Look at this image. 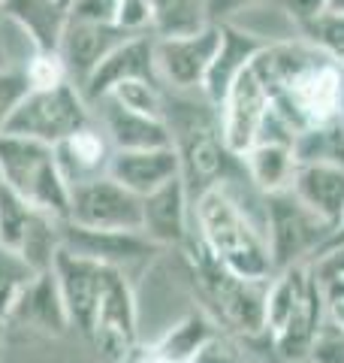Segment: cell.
<instances>
[{
  "label": "cell",
  "instance_id": "1",
  "mask_svg": "<svg viewBox=\"0 0 344 363\" xmlns=\"http://www.w3.org/2000/svg\"><path fill=\"white\" fill-rule=\"evenodd\" d=\"M164 91L166 124L181 161V179L188 182L190 197L233 176H245L242 157L229 152L224 140L217 106L202 97V91Z\"/></svg>",
  "mask_w": 344,
  "mask_h": 363
},
{
  "label": "cell",
  "instance_id": "2",
  "mask_svg": "<svg viewBox=\"0 0 344 363\" xmlns=\"http://www.w3.org/2000/svg\"><path fill=\"white\" fill-rule=\"evenodd\" d=\"M193 230L217 264L245 279H272L266 224L233 197L224 182L193 197Z\"/></svg>",
  "mask_w": 344,
  "mask_h": 363
},
{
  "label": "cell",
  "instance_id": "3",
  "mask_svg": "<svg viewBox=\"0 0 344 363\" xmlns=\"http://www.w3.org/2000/svg\"><path fill=\"white\" fill-rule=\"evenodd\" d=\"M185 255L188 276L202 300V309L214 318V324L229 336H257L266 330V291L269 279H245L217 264L202 245L197 230H190L188 242L178 248Z\"/></svg>",
  "mask_w": 344,
  "mask_h": 363
},
{
  "label": "cell",
  "instance_id": "4",
  "mask_svg": "<svg viewBox=\"0 0 344 363\" xmlns=\"http://www.w3.org/2000/svg\"><path fill=\"white\" fill-rule=\"evenodd\" d=\"M0 182L57 221H67L70 215V185L57 169L49 143L0 133Z\"/></svg>",
  "mask_w": 344,
  "mask_h": 363
},
{
  "label": "cell",
  "instance_id": "5",
  "mask_svg": "<svg viewBox=\"0 0 344 363\" xmlns=\"http://www.w3.org/2000/svg\"><path fill=\"white\" fill-rule=\"evenodd\" d=\"M341 82H344V67L336 58H329L326 52L317 49L278 88L269 91V97H272V106L287 118V124L299 133L305 128H311V124L338 118Z\"/></svg>",
  "mask_w": 344,
  "mask_h": 363
},
{
  "label": "cell",
  "instance_id": "6",
  "mask_svg": "<svg viewBox=\"0 0 344 363\" xmlns=\"http://www.w3.org/2000/svg\"><path fill=\"white\" fill-rule=\"evenodd\" d=\"M329 236L332 227L323 218H317L290 188L266 194V242L275 272L311 264Z\"/></svg>",
  "mask_w": 344,
  "mask_h": 363
},
{
  "label": "cell",
  "instance_id": "7",
  "mask_svg": "<svg viewBox=\"0 0 344 363\" xmlns=\"http://www.w3.org/2000/svg\"><path fill=\"white\" fill-rule=\"evenodd\" d=\"M88 121H94V116H91V104L85 100V94L79 91V85L64 82L55 88L28 91L16 112L9 116L4 133L30 136V140L55 145L64 136L85 128Z\"/></svg>",
  "mask_w": 344,
  "mask_h": 363
},
{
  "label": "cell",
  "instance_id": "8",
  "mask_svg": "<svg viewBox=\"0 0 344 363\" xmlns=\"http://www.w3.org/2000/svg\"><path fill=\"white\" fill-rule=\"evenodd\" d=\"M88 342L109 363H127L139 348V303L124 269H115L103 291Z\"/></svg>",
  "mask_w": 344,
  "mask_h": 363
},
{
  "label": "cell",
  "instance_id": "9",
  "mask_svg": "<svg viewBox=\"0 0 344 363\" xmlns=\"http://www.w3.org/2000/svg\"><path fill=\"white\" fill-rule=\"evenodd\" d=\"M67 221L76 227H88V230L142 233V197H136L118 179L103 173L70 188Z\"/></svg>",
  "mask_w": 344,
  "mask_h": 363
},
{
  "label": "cell",
  "instance_id": "10",
  "mask_svg": "<svg viewBox=\"0 0 344 363\" xmlns=\"http://www.w3.org/2000/svg\"><path fill=\"white\" fill-rule=\"evenodd\" d=\"M115 269L118 267L103 264V260H94V257H85V255H76L64 245H61V252L55 255L52 272H55L57 288H61V297H64L67 321H70L73 330H79L85 339L91 333L100 297H103V291H106Z\"/></svg>",
  "mask_w": 344,
  "mask_h": 363
},
{
  "label": "cell",
  "instance_id": "11",
  "mask_svg": "<svg viewBox=\"0 0 344 363\" xmlns=\"http://www.w3.org/2000/svg\"><path fill=\"white\" fill-rule=\"evenodd\" d=\"M221 25L209 21L205 28L181 37H154V73L169 91H200L205 70L214 58Z\"/></svg>",
  "mask_w": 344,
  "mask_h": 363
},
{
  "label": "cell",
  "instance_id": "12",
  "mask_svg": "<svg viewBox=\"0 0 344 363\" xmlns=\"http://www.w3.org/2000/svg\"><path fill=\"white\" fill-rule=\"evenodd\" d=\"M272 109V97L266 85L260 82L254 67H245L233 88L227 91V97L217 104V116H221V130L229 145V152L242 157L251 145L257 143L260 128L266 121Z\"/></svg>",
  "mask_w": 344,
  "mask_h": 363
},
{
  "label": "cell",
  "instance_id": "13",
  "mask_svg": "<svg viewBox=\"0 0 344 363\" xmlns=\"http://www.w3.org/2000/svg\"><path fill=\"white\" fill-rule=\"evenodd\" d=\"M91 116H94L97 128L106 133L112 152H136V149L172 145V133H169L166 118L127 109L109 94L91 100Z\"/></svg>",
  "mask_w": 344,
  "mask_h": 363
},
{
  "label": "cell",
  "instance_id": "14",
  "mask_svg": "<svg viewBox=\"0 0 344 363\" xmlns=\"http://www.w3.org/2000/svg\"><path fill=\"white\" fill-rule=\"evenodd\" d=\"M193 230V197L188 182L176 176L164 188L142 197V233L160 252L164 248H181Z\"/></svg>",
  "mask_w": 344,
  "mask_h": 363
},
{
  "label": "cell",
  "instance_id": "15",
  "mask_svg": "<svg viewBox=\"0 0 344 363\" xmlns=\"http://www.w3.org/2000/svg\"><path fill=\"white\" fill-rule=\"evenodd\" d=\"M124 37H127V33H121L115 25H103V21H85V18L67 16L55 52L61 55L70 82L82 88L85 79L97 70V64L106 58V55Z\"/></svg>",
  "mask_w": 344,
  "mask_h": 363
},
{
  "label": "cell",
  "instance_id": "16",
  "mask_svg": "<svg viewBox=\"0 0 344 363\" xmlns=\"http://www.w3.org/2000/svg\"><path fill=\"white\" fill-rule=\"evenodd\" d=\"M61 245L118 269L127 264H151V257L160 255V248L139 230H88V227H76L70 221H61Z\"/></svg>",
  "mask_w": 344,
  "mask_h": 363
},
{
  "label": "cell",
  "instance_id": "17",
  "mask_svg": "<svg viewBox=\"0 0 344 363\" xmlns=\"http://www.w3.org/2000/svg\"><path fill=\"white\" fill-rule=\"evenodd\" d=\"M221 25V40H217V49H214V58L205 70L202 79V97L209 104H221L227 97V91L233 88V82L239 79V73L251 67V61L257 58V52L266 45V40L260 33L248 30L245 25H236V21H217Z\"/></svg>",
  "mask_w": 344,
  "mask_h": 363
},
{
  "label": "cell",
  "instance_id": "18",
  "mask_svg": "<svg viewBox=\"0 0 344 363\" xmlns=\"http://www.w3.org/2000/svg\"><path fill=\"white\" fill-rule=\"evenodd\" d=\"M127 79H157L154 73V33H139V37H124L115 49L97 64V70L85 79L79 88L85 100H97Z\"/></svg>",
  "mask_w": 344,
  "mask_h": 363
},
{
  "label": "cell",
  "instance_id": "19",
  "mask_svg": "<svg viewBox=\"0 0 344 363\" xmlns=\"http://www.w3.org/2000/svg\"><path fill=\"white\" fill-rule=\"evenodd\" d=\"M109 176L118 179L136 197H148L151 191L164 188L166 182L181 176V161H178L176 145L136 149V152H112Z\"/></svg>",
  "mask_w": 344,
  "mask_h": 363
},
{
  "label": "cell",
  "instance_id": "20",
  "mask_svg": "<svg viewBox=\"0 0 344 363\" xmlns=\"http://www.w3.org/2000/svg\"><path fill=\"white\" fill-rule=\"evenodd\" d=\"M55 149V161L61 176L67 179V185H79L94 176L109 173V161H112V145L106 140V133L97 128V121H88L85 128H79L76 133L64 136L61 143L52 145Z\"/></svg>",
  "mask_w": 344,
  "mask_h": 363
},
{
  "label": "cell",
  "instance_id": "21",
  "mask_svg": "<svg viewBox=\"0 0 344 363\" xmlns=\"http://www.w3.org/2000/svg\"><path fill=\"white\" fill-rule=\"evenodd\" d=\"M290 191L332 230L344 221V167L338 164H296Z\"/></svg>",
  "mask_w": 344,
  "mask_h": 363
},
{
  "label": "cell",
  "instance_id": "22",
  "mask_svg": "<svg viewBox=\"0 0 344 363\" xmlns=\"http://www.w3.org/2000/svg\"><path fill=\"white\" fill-rule=\"evenodd\" d=\"M9 321L37 327L42 333H64L67 327H70L61 288H57V279H55L52 269H42L30 279V285L25 288V294H21V300H18Z\"/></svg>",
  "mask_w": 344,
  "mask_h": 363
},
{
  "label": "cell",
  "instance_id": "23",
  "mask_svg": "<svg viewBox=\"0 0 344 363\" xmlns=\"http://www.w3.org/2000/svg\"><path fill=\"white\" fill-rule=\"evenodd\" d=\"M242 164H245L251 185L257 191H263V194L287 191L293 182V173H296L293 143H272V140L254 143L242 155Z\"/></svg>",
  "mask_w": 344,
  "mask_h": 363
},
{
  "label": "cell",
  "instance_id": "24",
  "mask_svg": "<svg viewBox=\"0 0 344 363\" xmlns=\"http://www.w3.org/2000/svg\"><path fill=\"white\" fill-rule=\"evenodd\" d=\"M214 333H221L214 318L205 309H197V312L181 315L178 321H172L169 327H164V333H160L154 342H148V348L164 354L172 363H190V357L197 354Z\"/></svg>",
  "mask_w": 344,
  "mask_h": 363
},
{
  "label": "cell",
  "instance_id": "25",
  "mask_svg": "<svg viewBox=\"0 0 344 363\" xmlns=\"http://www.w3.org/2000/svg\"><path fill=\"white\" fill-rule=\"evenodd\" d=\"M4 13L30 30L40 49H55L67 21V0H4Z\"/></svg>",
  "mask_w": 344,
  "mask_h": 363
},
{
  "label": "cell",
  "instance_id": "26",
  "mask_svg": "<svg viewBox=\"0 0 344 363\" xmlns=\"http://www.w3.org/2000/svg\"><path fill=\"white\" fill-rule=\"evenodd\" d=\"M296 164H338L344 167V124L332 118L323 124H311L296 133L293 140Z\"/></svg>",
  "mask_w": 344,
  "mask_h": 363
},
{
  "label": "cell",
  "instance_id": "27",
  "mask_svg": "<svg viewBox=\"0 0 344 363\" xmlns=\"http://www.w3.org/2000/svg\"><path fill=\"white\" fill-rule=\"evenodd\" d=\"M40 215V209H33L25 197L0 182V245L9 248V252H18Z\"/></svg>",
  "mask_w": 344,
  "mask_h": 363
},
{
  "label": "cell",
  "instance_id": "28",
  "mask_svg": "<svg viewBox=\"0 0 344 363\" xmlns=\"http://www.w3.org/2000/svg\"><path fill=\"white\" fill-rule=\"evenodd\" d=\"M33 276H37V269H33L25 257L0 245V321L4 324L13 318L21 294H25Z\"/></svg>",
  "mask_w": 344,
  "mask_h": 363
},
{
  "label": "cell",
  "instance_id": "29",
  "mask_svg": "<svg viewBox=\"0 0 344 363\" xmlns=\"http://www.w3.org/2000/svg\"><path fill=\"white\" fill-rule=\"evenodd\" d=\"M109 97H115L127 109L166 118V91H164V85H160L157 79H127V82L115 85L109 91Z\"/></svg>",
  "mask_w": 344,
  "mask_h": 363
},
{
  "label": "cell",
  "instance_id": "30",
  "mask_svg": "<svg viewBox=\"0 0 344 363\" xmlns=\"http://www.w3.org/2000/svg\"><path fill=\"white\" fill-rule=\"evenodd\" d=\"M296 30H299V37H305L311 45H317L320 52H326L329 58L341 61V55H344V13L326 9V13L305 21V25L296 28Z\"/></svg>",
  "mask_w": 344,
  "mask_h": 363
},
{
  "label": "cell",
  "instance_id": "31",
  "mask_svg": "<svg viewBox=\"0 0 344 363\" xmlns=\"http://www.w3.org/2000/svg\"><path fill=\"white\" fill-rule=\"evenodd\" d=\"M25 76H28V85L30 91H42V88H55V85H64L70 82L67 76V67L61 61V55L55 49H40L25 67Z\"/></svg>",
  "mask_w": 344,
  "mask_h": 363
},
{
  "label": "cell",
  "instance_id": "32",
  "mask_svg": "<svg viewBox=\"0 0 344 363\" xmlns=\"http://www.w3.org/2000/svg\"><path fill=\"white\" fill-rule=\"evenodd\" d=\"M115 28L127 37L154 33V6L151 0H115Z\"/></svg>",
  "mask_w": 344,
  "mask_h": 363
},
{
  "label": "cell",
  "instance_id": "33",
  "mask_svg": "<svg viewBox=\"0 0 344 363\" xmlns=\"http://www.w3.org/2000/svg\"><path fill=\"white\" fill-rule=\"evenodd\" d=\"M30 91L25 70H13V67H0V133H4L9 116L16 112V106L21 104Z\"/></svg>",
  "mask_w": 344,
  "mask_h": 363
},
{
  "label": "cell",
  "instance_id": "34",
  "mask_svg": "<svg viewBox=\"0 0 344 363\" xmlns=\"http://www.w3.org/2000/svg\"><path fill=\"white\" fill-rule=\"evenodd\" d=\"M190 363H248V360H245V351L239 345V339L221 330L190 357Z\"/></svg>",
  "mask_w": 344,
  "mask_h": 363
},
{
  "label": "cell",
  "instance_id": "35",
  "mask_svg": "<svg viewBox=\"0 0 344 363\" xmlns=\"http://www.w3.org/2000/svg\"><path fill=\"white\" fill-rule=\"evenodd\" d=\"M308 363H344V330L341 327H336L332 321H323Z\"/></svg>",
  "mask_w": 344,
  "mask_h": 363
},
{
  "label": "cell",
  "instance_id": "36",
  "mask_svg": "<svg viewBox=\"0 0 344 363\" xmlns=\"http://www.w3.org/2000/svg\"><path fill=\"white\" fill-rule=\"evenodd\" d=\"M281 9H284V16L290 18L296 28H302L305 21H311L320 13H326L329 0H281Z\"/></svg>",
  "mask_w": 344,
  "mask_h": 363
},
{
  "label": "cell",
  "instance_id": "37",
  "mask_svg": "<svg viewBox=\"0 0 344 363\" xmlns=\"http://www.w3.org/2000/svg\"><path fill=\"white\" fill-rule=\"evenodd\" d=\"M263 0H209V16L212 21H229L251 13L254 6H260Z\"/></svg>",
  "mask_w": 344,
  "mask_h": 363
},
{
  "label": "cell",
  "instance_id": "38",
  "mask_svg": "<svg viewBox=\"0 0 344 363\" xmlns=\"http://www.w3.org/2000/svg\"><path fill=\"white\" fill-rule=\"evenodd\" d=\"M127 363H172V360H166L164 354H157V351H151L145 345V348H136V354Z\"/></svg>",
  "mask_w": 344,
  "mask_h": 363
},
{
  "label": "cell",
  "instance_id": "39",
  "mask_svg": "<svg viewBox=\"0 0 344 363\" xmlns=\"http://www.w3.org/2000/svg\"><path fill=\"white\" fill-rule=\"evenodd\" d=\"M172 4V0H151V6H154V13H160V9H164V6H169Z\"/></svg>",
  "mask_w": 344,
  "mask_h": 363
},
{
  "label": "cell",
  "instance_id": "40",
  "mask_svg": "<svg viewBox=\"0 0 344 363\" xmlns=\"http://www.w3.org/2000/svg\"><path fill=\"white\" fill-rule=\"evenodd\" d=\"M329 9H336V13H344V0H329Z\"/></svg>",
  "mask_w": 344,
  "mask_h": 363
},
{
  "label": "cell",
  "instance_id": "41",
  "mask_svg": "<svg viewBox=\"0 0 344 363\" xmlns=\"http://www.w3.org/2000/svg\"><path fill=\"white\" fill-rule=\"evenodd\" d=\"M338 118H341V124H344V82H341V106H338Z\"/></svg>",
  "mask_w": 344,
  "mask_h": 363
},
{
  "label": "cell",
  "instance_id": "42",
  "mask_svg": "<svg viewBox=\"0 0 344 363\" xmlns=\"http://www.w3.org/2000/svg\"><path fill=\"white\" fill-rule=\"evenodd\" d=\"M0 333H4V321H0Z\"/></svg>",
  "mask_w": 344,
  "mask_h": 363
},
{
  "label": "cell",
  "instance_id": "43",
  "mask_svg": "<svg viewBox=\"0 0 344 363\" xmlns=\"http://www.w3.org/2000/svg\"><path fill=\"white\" fill-rule=\"evenodd\" d=\"M338 64H341V67H344V55H341V61H338Z\"/></svg>",
  "mask_w": 344,
  "mask_h": 363
},
{
  "label": "cell",
  "instance_id": "44",
  "mask_svg": "<svg viewBox=\"0 0 344 363\" xmlns=\"http://www.w3.org/2000/svg\"><path fill=\"white\" fill-rule=\"evenodd\" d=\"M205 4H209V0H205Z\"/></svg>",
  "mask_w": 344,
  "mask_h": 363
}]
</instances>
